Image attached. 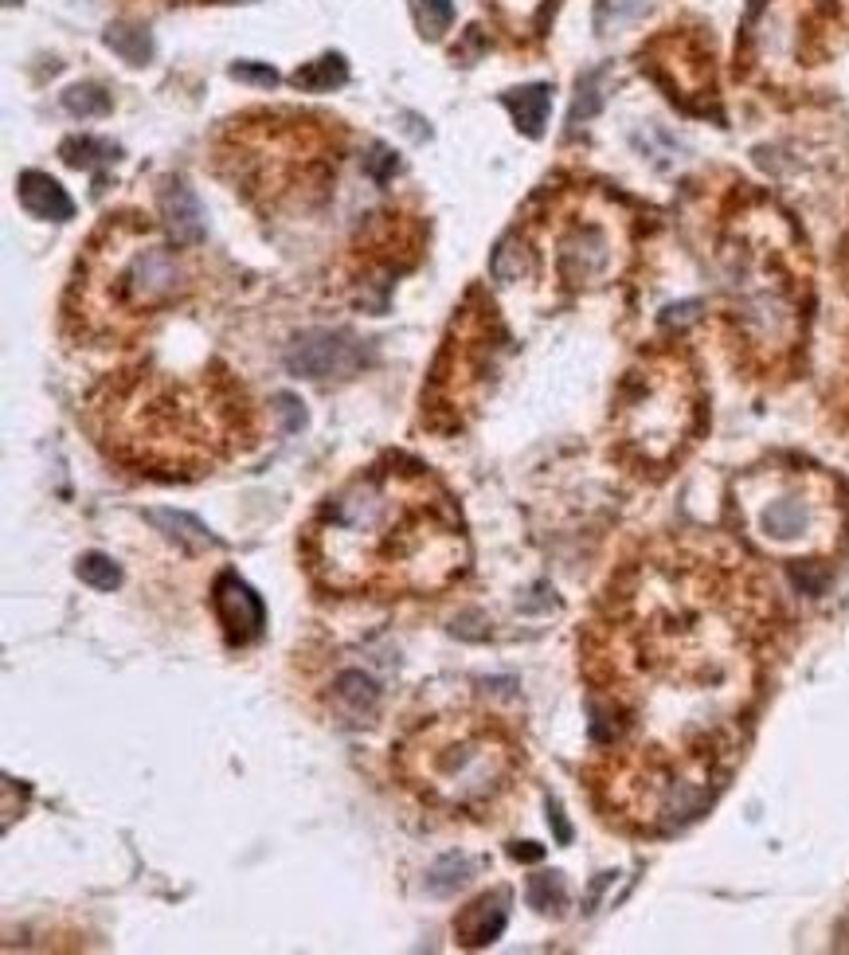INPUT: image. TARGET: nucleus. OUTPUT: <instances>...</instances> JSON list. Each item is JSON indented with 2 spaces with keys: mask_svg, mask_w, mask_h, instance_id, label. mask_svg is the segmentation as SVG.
Segmentation results:
<instances>
[{
  "mask_svg": "<svg viewBox=\"0 0 849 955\" xmlns=\"http://www.w3.org/2000/svg\"><path fill=\"white\" fill-rule=\"evenodd\" d=\"M756 599L736 568L662 548L607 592L583 631L591 740L615 752L599 803L638 830H670L713 803L756 693Z\"/></svg>",
  "mask_w": 849,
  "mask_h": 955,
  "instance_id": "nucleus-1",
  "label": "nucleus"
},
{
  "mask_svg": "<svg viewBox=\"0 0 849 955\" xmlns=\"http://www.w3.org/2000/svg\"><path fill=\"white\" fill-rule=\"evenodd\" d=\"M310 580L345 599H427L470 568L458 501L415 458L357 470L310 513L298 537Z\"/></svg>",
  "mask_w": 849,
  "mask_h": 955,
  "instance_id": "nucleus-2",
  "label": "nucleus"
},
{
  "mask_svg": "<svg viewBox=\"0 0 849 955\" xmlns=\"http://www.w3.org/2000/svg\"><path fill=\"white\" fill-rule=\"evenodd\" d=\"M392 772L427 811L490 822L525 779V744L493 713H439L403 732Z\"/></svg>",
  "mask_w": 849,
  "mask_h": 955,
  "instance_id": "nucleus-3",
  "label": "nucleus"
},
{
  "mask_svg": "<svg viewBox=\"0 0 849 955\" xmlns=\"http://www.w3.org/2000/svg\"><path fill=\"white\" fill-rule=\"evenodd\" d=\"M243 404L212 384H134L102 408L106 451L149 478H200L235 455Z\"/></svg>",
  "mask_w": 849,
  "mask_h": 955,
  "instance_id": "nucleus-4",
  "label": "nucleus"
},
{
  "mask_svg": "<svg viewBox=\"0 0 849 955\" xmlns=\"http://www.w3.org/2000/svg\"><path fill=\"white\" fill-rule=\"evenodd\" d=\"M192 274L177 243L157 239L141 220H110L94 235L87 259L79 263L75 294L87 325L102 318H149L188 294Z\"/></svg>",
  "mask_w": 849,
  "mask_h": 955,
  "instance_id": "nucleus-5",
  "label": "nucleus"
},
{
  "mask_svg": "<svg viewBox=\"0 0 849 955\" xmlns=\"http://www.w3.org/2000/svg\"><path fill=\"white\" fill-rule=\"evenodd\" d=\"M736 498L748 533L775 552H791V568L818 564L814 556L830 552L846 529L842 486L822 470H756L736 482Z\"/></svg>",
  "mask_w": 849,
  "mask_h": 955,
  "instance_id": "nucleus-6",
  "label": "nucleus"
},
{
  "mask_svg": "<svg viewBox=\"0 0 849 955\" xmlns=\"http://www.w3.org/2000/svg\"><path fill=\"white\" fill-rule=\"evenodd\" d=\"M701 431V392L693 372L673 357H658L626 376L615 404L619 458L642 474H666Z\"/></svg>",
  "mask_w": 849,
  "mask_h": 955,
  "instance_id": "nucleus-7",
  "label": "nucleus"
},
{
  "mask_svg": "<svg viewBox=\"0 0 849 955\" xmlns=\"http://www.w3.org/2000/svg\"><path fill=\"white\" fill-rule=\"evenodd\" d=\"M364 361V345L345 329H306L286 345V368L306 380H349Z\"/></svg>",
  "mask_w": 849,
  "mask_h": 955,
  "instance_id": "nucleus-8",
  "label": "nucleus"
},
{
  "mask_svg": "<svg viewBox=\"0 0 849 955\" xmlns=\"http://www.w3.org/2000/svg\"><path fill=\"white\" fill-rule=\"evenodd\" d=\"M212 611H216V623L224 631L227 646H251L259 642L267 631V607L259 592L239 576V572H220L216 584H212Z\"/></svg>",
  "mask_w": 849,
  "mask_h": 955,
  "instance_id": "nucleus-9",
  "label": "nucleus"
},
{
  "mask_svg": "<svg viewBox=\"0 0 849 955\" xmlns=\"http://www.w3.org/2000/svg\"><path fill=\"white\" fill-rule=\"evenodd\" d=\"M556 271L568 286H591L611 271V239L599 224H576L560 235Z\"/></svg>",
  "mask_w": 849,
  "mask_h": 955,
  "instance_id": "nucleus-10",
  "label": "nucleus"
},
{
  "mask_svg": "<svg viewBox=\"0 0 849 955\" xmlns=\"http://www.w3.org/2000/svg\"><path fill=\"white\" fill-rule=\"evenodd\" d=\"M505 924H509V889H493L454 916V940L462 948L478 952V948H490L501 940Z\"/></svg>",
  "mask_w": 849,
  "mask_h": 955,
  "instance_id": "nucleus-11",
  "label": "nucleus"
},
{
  "mask_svg": "<svg viewBox=\"0 0 849 955\" xmlns=\"http://www.w3.org/2000/svg\"><path fill=\"white\" fill-rule=\"evenodd\" d=\"M157 200H161V220L169 228V239L177 247H200L204 243V208H200L196 192L184 181H169Z\"/></svg>",
  "mask_w": 849,
  "mask_h": 955,
  "instance_id": "nucleus-12",
  "label": "nucleus"
},
{
  "mask_svg": "<svg viewBox=\"0 0 849 955\" xmlns=\"http://www.w3.org/2000/svg\"><path fill=\"white\" fill-rule=\"evenodd\" d=\"M380 697L384 689L372 682L364 670H341L333 685H329V701H333V713L345 721V725H364L376 717L380 709Z\"/></svg>",
  "mask_w": 849,
  "mask_h": 955,
  "instance_id": "nucleus-13",
  "label": "nucleus"
},
{
  "mask_svg": "<svg viewBox=\"0 0 849 955\" xmlns=\"http://www.w3.org/2000/svg\"><path fill=\"white\" fill-rule=\"evenodd\" d=\"M16 196H20L24 212H28V216H36V220L63 224V220H71V216H75V200L67 196V188L55 181V177L40 173V169H28V173H20V181H16Z\"/></svg>",
  "mask_w": 849,
  "mask_h": 955,
  "instance_id": "nucleus-14",
  "label": "nucleus"
},
{
  "mask_svg": "<svg viewBox=\"0 0 849 955\" xmlns=\"http://www.w3.org/2000/svg\"><path fill=\"white\" fill-rule=\"evenodd\" d=\"M501 102L509 106L517 130L525 137H540L548 126V110H552V87L548 83H533V87H517V91H505Z\"/></svg>",
  "mask_w": 849,
  "mask_h": 955,
  "instance_id": "nucleus-15",
  "label": "nucleus"
},
{
  "mask_svg": "<svg viewBox=\"0 0 849 955\" xmlns=\"http://www.w3.org/2000/svg\"><path fill=\"white\" fill-rule=\"evenodd\" d=\"M169 541H177L180 548H188V552H200V548H212L220 545L212 533H208V525L204 521H196L192 513H180V509H149L145 513Z\"/></svg>",
  "mask_w": 849,
  "mask_h": 955,
  "instance_id": "nucleus-16",
  "label": "nucleus"
},
{
  "mask_svg": "<svg viewBox=\"0 0 849 955\" xmlns=\"http://www.w3.org/2000/svg\"><path fill=\"white\" fill-rule=\"evenodd\" d=\"M349 79V63L341 55H321L317 63H306L294 71V87L302 91H333Z\"/></svg>",
  "mask_w": 849,
  "mask_h": 955,
  "instance_id": "nucleus-17",
  "label": "nucleus"
},
{
  "mask_svg": "<svg viewBox=\"0 0 849 955\" xmlns=\"http://www.w3.org/2000/svg\"><path fill=\"white\" fill-rule=\"evenodd\" d=\"M102 40H106L110 51H118L130 67H145L149 55H153V40H149V32H145V28H134V24H110Z\"/></svg>",
  "mask_w": 849,
  "mask_h": 955,
  "instance_id": "nucleus-18",
  "label": "nucleus"
},
{
  "mask_svg": "<svg viewBox=\"0 0 849 955\" xmlns=\"http://www.w3.org/2000/svg\"><path fill=\"white\" fill-rule=\"evenodd\" d=\"M59 157H63L67 165H75V169H98V165L118 161V145H110V141H102V137H67L63 149H59Z\"/></svg>",
  "mask_w": 849,
  "mask_h": 955,
  "instance_id": "nucleus-19",
  "label": "nucleus"
},
{
  "mask_svg": "<svg viewBox=\"0 0 849 955\" xmlns=\"http://www.w3.org/2000/svg\"><path fill=\"white\" fill-rule=\"evenodd\" d=\"M654 8V0H599L595 8V32L599 36H611L626 24H638L646 12Z\"/></svg>",
  "mask_w": 849,
  "mask_h": 955,
  "instance_id": "nucleus-20",
  "label": "nucleus"
},
{
  "mask_svg": "<svg viewBox=\"0 0 849 955\" xmlns=\"http://www.w3.org/2000/svg\"><path fill=\"white\" fill-rule=\"evenodd\" d=\"M607 75H611V67H595V71L583 75L576 102H572V114H568V126H580V122L595 118L603 110V83H607Z\"/></svg>",
  "mask_w": 849,
  "mask_h": 955,
  "instance_id": "nucleus-21",
  "label": "nucleus"
},
{
  "mask_svg": "<svg viewBox=\"0 0 849 955\" xmlns=\"http://www.w3.org/2000/svg\"><path fill=\"white\" fill-rule=\"evenodd\" d=\"M63 110L75 114V118H106L114 110V98L94 83H75L63 94Z\"/></svg>",
  "mask_w": 849,
  "mask_h": 955,
  "instance_id": "nucleus-22",
  "label": "nucleus"
},
{
  "mask_svg": "<svg viewBox=\"0 0 849 955\" xmlns=\"http://www.w3.org/2000/svg\"><path fill=\"white\" fill-rule=\"evenodd\" d=\"M525 243H521V235H505L497 247H493L490 255V274L501 282V286H509V282H517L521 274H525Z\"/></svg>",
  "mask_w": 849,
  "mask_h": 955,
  "instance_id": "nucleus-23",
  "label": "nucleus"
},
{
  "mask_svg": "<svg viewBox=\"0 0 849 955\" xmlns=\"http://www.w3.org/2000/svg\"><path fill=\"white\" fill-rule=\"evenodd\" d=\"M525 897H529V905L537 912H564V905H568L564 873H537V877H529Z\"/></svg>",
  "mask_w": 849,
  "mask_h": 955,
  "instance_id": "nucleus-24",
  "label": "nucleus"
},
{
  "mask_svg": "<svg viewBox=\"0 0 849 955\" xmlns=\"http://www.w3.org/2000/svg\"><path fill=\"white\" fill-rule=\"evenodd\" d=\"M474 869H478V862H470V858H462V854H447L443 862L431 869V877H427V889H431V893H439V897H447V893L462 889V885L474 877Z\"/></svg>",
  "mask_w": 849,
  "mask_h": 955,
  "instance_id": "nucleus-25",
  "label": "nucleus"
},
{
  "mask_svg": "<svg viewBox=\"0 0 849 955\" xmlns=\"http://www.w3.org/2000/svg\"><path fill=\"white\" fill-rule=\"evenodd\" d=\"M411 12L427 40H443L454 24V0H411Z\"/></svg>",
  "mask_w": 849,
  "mask_h": 955,
  "instance_id": "nucleus-26",
  "label": "nucleus"
},
{
  "mask_svg": "<svg viewBox=\"0 0 849 955\" xmlns=\"http://www.w3.org/2000/svg\"><path fill=\"white\" fill-rule=\"evenodd\" d=\"M75 576H79L87 588H94V592H114V588L122 584L118 564H114L110 556H102V552H87V556H79Z\"/></svg>",
  "mask_w": 849,
  "mask_h": 955,
  "instance_id": "nucleus-27",
  "label": "nucleus"
},
{
  "mask_svg": "<svg viewBox=\"0 0 849 955\" xmlns=\"http://www.w3.org/2000/svg\"><path fill=\"white\" fill-rule=\"evenodd\" d=\"M231 79H239V83H251V87H274L278 83V71L270 67V63H251V59H239L235 67H231Z\"/></svg>",
  "mask_w": 849,
  "mask_h": 955,
  "instance_id": "nucleus-28",
  "label": "nucleus"
},
{
  "mask_svg": "<svg viewBox=\"0 0 849 955\" xmlns=\"http://www.w3.org/2000/svg\"><path fill=\"white\" fill-rule=\"evenodd\" d=\"M274 415L282 419V431H302L306 427V411H302V400L298 396H290V392H278L274 396Z\"/></svg>",
  "mask_w": 849,
  "mask_h": 955,
  "instance_id": "nucleus-29",
  "label": "nucleus"
},
{
  "mask_svg": "<svg viewBox=\"0 0 849 955\" xmlns=\"http://www.w3.org/2000/svg\"><path fill=\"white\" fill-rule=\"evenodd\" d=\"M364 169L372 173L376 184H388V177L400 169V161H396V153L388 145H372V157H364Z\"/></svg>",
  "mask_w": 849,
  "mask_h": 955,
  "instance_id": "nucleus-30",
  "label": "nucleus"
},
{
  "mask_svg": "<svg viewBox=\"0 0 849 955\" xmlns=\"http://www.w3.org/2000/svg\"><path fill=\"white\" fill-rule=\"evenodd\" d=\"M697 310H701V302H681V306H670V310L662 314V325H685V321L697 318Z\"/></svg>",
  "mask_w": 849,
  "mask_h": 955,
  "instance_id": "nucleus-31",
  "label": "nucleus"
},
{
  "mask_svg": "<svg viewBox=\"0 0 849 955\" xmlns=\"http://www.w3.org/2000/svg\"><path fill=\"white\" fill-rule=\"evenodd\" d=\"M548 822L556 826V838L568 846V842H572V826H568V819H564V811H560V803H556V799H548Z\"/></svg>",
  "mask_w": 849,
  "mask_h": 955,
  "instance_id": "nucleus-32",
  "label": "nucleus"
},
{
  "mask_svg": "<svg viewBox=\"0 0 849 955\" xmlns=\"http://www.w3.org/2000/svg\"><path fill=\"white\" fill-rule=\"evenodd\" d=\"M509 854H513L517 862H540V858H544V850H540L537 842H517V846H509Z\"/></svg>",
  "mask_w": 849,
  "mask_h": 955,
  "instance_id": "nucleus-33",
  "label": "nucleus"
},
{
  "mask_svg": "<svg viewBox=\"0 0 849 955\" xmlns=\"http://www.w3.org/2000/svg\"><path fill=\"white\" fill-rule=\"evenodd\" d=\"M4 4H20V0H4Z\"/></svg>",
  "mask_w": 849,
  "mask_h": 955,
  "instance_id": "nucleus-34",
  "label": "nucleus"
}]
</instances>
